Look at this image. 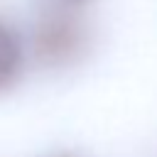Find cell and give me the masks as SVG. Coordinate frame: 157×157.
Returning a JSON list of instances; mask_svg holds the SVG:
<instances>
[{
    "label": "cell",
    "instance_id": "obj_1",
    "mask_svg": "<svg viewBox=\"0 0 157 157\" xmlns=\"http://www.w3.org/2000/svg\"><path fill=\"white\" fill-rule=\"evenodd\" d=\"M32 42L42 64L66 66L83 54L88 44V29L78 15H74L69 7H61L39 17Z\"/></svg>",
    "mask_w": 157,
    "mask_h": 157
},
{
    "label": "cell",
    "instance_id": "obj_2",
    "mask_svg": "<svg viewBox=\"0 0 157 157\" xmlns=\"http://www.w3.org/2000/svg\"><path fill=\"white\" fill-rule=\"evenodd\" d=\"M22 42L10 25L0 20V91L10 88L22 71Z\"/></svg>",
    "mask_w": 157,
    "mask_h": 157
},
{
    "label": "cell",
    "instance_id": "obj_3",
    "mask_svg": "<svg viewBox=\"0 0 157 157\" xmlns=\"http://www.w3.org/2000/svg\"><path fill=\"white\" fill-rule=\"evenodd\" d=\"M59 7H76V5H83V2H88V0H54Z\"/></svg>",
    "mask_w": 157,
    "mask_h": 157
},
{
    "label": "cell",
    "instance_id": "obj_4",
    "mask_svg": "<svg viewBox=\"0 0 157 157\" xmlns=\"http://www.w3.org/2000/svg\"><path fill=\"white\" fill-rule=\"evenodd\" d=\"M59 157H71V155H59Z\"/></svg>",
    "mask_w": 157,
    "mask_h": 157
}]
</instances>
